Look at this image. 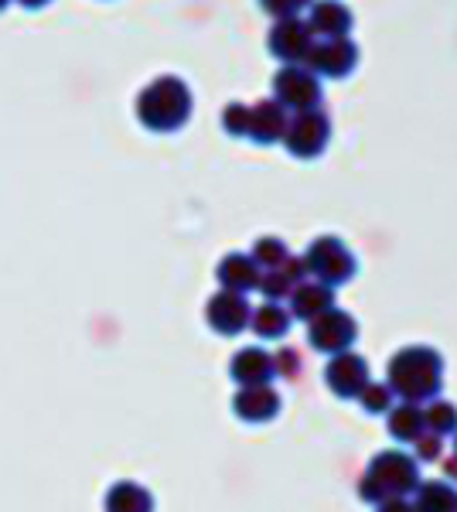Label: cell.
I'll return each instance as SVG.
<instances>
[{
  "mask_svg": "<svg viewBox=\"0 0 457 512\" xmlns=\"http://www.w3.org/2000/svg\"><path fill=\"white\" fill-rule=\"evenodd\" d=\"M454 454H457V434H454Z\"/></svg>",
  "mask_w": 457,
  "mask_h": 512,
  "instance_id": "32",
  "label": "cell"
},
{
  "mask_svg": "<svg viewBox=\"0 0 457 512\" xmlns=\"http://www.w3.org/2000/svg\"><path fill=\"white\" fill-rule=\"evenodd\" d=\"M331 140V120L324 117L321 110H307V113H297L294 120L287 123L284 130V144L294 158L301 161H311V158H321L324 147Z\"/></svg>",
  "mask_w": 457,
  "mask_h": 512,
  "instance_id": "8",
  "label": "cell"
},
{
  "mask_svg": "<svg viewBox=\"0 0 457 512\" xmlns=\"http://www.w3.org/2000/svg\"><path fill=\"white\" fill-rule=\"evenodd\" d=\"M140 120L151 130H178L191 117V93L181 79H157L137 106Z\"/></svg>",
  "mask_w": 457,
  "mask_h": 512,
  "instance_id": "3",
  "label": "cell"
},
{
  "mask_svg": "<svg viewBox=\"0 0 457 512\" xmlns=\"http://www.w3.org/2000/svg\"><path fill=\"white\" fill-rule=\"evenodd\" d=\"M352 11L342 4V0H318L311 4V18H307V28H311L314 38H348L352 31Z\"/></svg>",
  "mask_w": 457,
  "mask_h": 512,
  "instance_id": "13",
  "label": "cell"
},
{
  "mask_svg": "<svg viewBox=\"0 0 457 512\" xmlns=\"http://www.w3.org/2000/svg\"><path fill=\"white\" fill-rule=\"evenodd\" d=\"M273 376H277L273 355L263 349H243L232 359V379L243 386H267Z\"/></svg>",
  "mask_w": 457,
  "mask_h": 512,
  "instance_id": "16",
  "label": "cell"
},
{
  "mask_svg": "<svg viewBox=\"0 0 457 512\" xmlns=\"http://www.w3.org/2000/svg\"><path fill=\"white\" fill-rule=\"evenodd\" d=\"M249 304L243 294H229L222 291L219 297H212L209 304V321L219 335H239L243 328H249Z\"/></svg>",
  "mask_w": 457,
  "mask_h": 512,
  "instance_id": "12",
  "label": "cell"
},
{
  "mask_svg": "<svg viewBox=\"0 0 457 512\" xmlns=\"http://www.w3.org/2000/svg\"><path fill=\"white\" fill-rule=\"evenodd\" d=\"M393 390H389L386 383H369L365 390L359 393V403L362 410H369V414H389L393 410Z\"/></svg>",
  "mask_w": 457,
  "mask_h": 512,
  "instance_id": "25",
  "label": "cell"
},
{
  "mask_svg": "<svg viewBox=\"0 0 457 512\" xmlns=\"http://www.w3.org/2000/svg\"><path fill=\"white\" fill-rule=\"evenodd\" d=\"M249 325L260 338H284L290 332V311H284L280 304H263L249 315Z\"/></svg>",
  "mask_w": 457,
  "mask_h": 512,
  "instance_id": "20",
  "label": "cell"
},
{
  "mask_svg": "<svg viewBox=\"0 0 457 512\" xmlns=\"http://www.w3.org/2000/svg\"><path fill=\"white\" fill-rule=\"evenodd\" d=\"M294 287H297V280L290 277L284 267L267 270V274L260 277V291H263V297H267L270 304H280L284 297H290V294H294Z\"/></svg>",
  "mask_w": 457,
  "mask_h": 512,
  "instance_id": "23",
  "label": "cell"
},
{
  "mask_svg": "<svg viewBox=\"0 0 457 512\" xmlns=\"http://www.w3.org/2000/svg\"><path fill=\"white\" fill-rule=\"evenodd\" d=\"M355 338H359V325L342 308H328L324 315L307 321V342H311V349H318L324 355L348 352L355 345Z\"/></svg>",
  "mask_w": 457,
  "mask_h": 512,
  "instance_id": "5",
  "label": "cell"
},
{
  "mask_svg": "<svg viewBox=\"0 0 457 512\" xmlns=\"http://www.w3.org/2000/svg\"><path fill=\"white\" fill-rule=\"evenodd\" d=\"M270 45V55L287 65H304L307 52H311L314 45V35L311 28H307V21L301 18H287V21H277L267 38Z\"/></svg>",
  "mask_w": 457,
  "mask_h": 512,
  "instance_id": "10",
  "label": "cell"
},
{
  "mask_svg": "<svg viewBox=\"0 0 457 512\" xmlns=\"http://www.w3.org/2000/svg\"><path fill=\"white\" fill-rule=\"evenodd\" d=\"M413 458L417 461H437L440 458V451H444V437H437V434H430V431H423L417 441H413Z\"/></svg>",
  "mask_w": 457,
  "mask_h": 512,
  "instance_id": "28",
  "label": "cell"
},
{
  "mask_svg": "<svg viewBox=\"0 0 457 512\" xmlns=\"http://www.w3.org/2000/svg\"><path fill=\"white\" fill-rule=\"evenodd\" d=\"M273 99H277L284 110H318L321 106V79L314 72H307L304 65H284V69L273 76Z\"/></svg>",
  "mask_w": 457,
  "mask_h": 512,
  "instance_id": "6",
  "label": "cell"
},
{
  "mask_svg": "<svg viewBox=\"0 0 457 512\" xmlns=\"http://www.w3.org/2000/svg\"><path fill=\"white\" fill-rule=\"evenodd\" d=\"M273 369H277V376H284V379H297L301 376V355L294 349H284L277 359H273Z\"/></svg>",
  "mask_w": 457,
  "mask_h": 512,
  "instance_id": "29",
  "label": "cell"
},
{
  "mask_svg": "<svg viewBox=\"0 0 457 512\" xmlns=\"http://www.w3.org/2000/svg\"><path fill=\"white\" fill-rule=\"evenodd\" d=\"M359 65V45L352 38H321L311 45L304 69L324 79H348Z\"/></svg>",
  "mask_w": 457,
  "mask_h": 512,
  "instance_id": "7",
  "label": "cell"
},
{
  "mask_svg": "<svg viewBox=\"0 0 457 512\" xmlns=\"http://www.w3.org/2000/svg\"><path fill=\"white\" fill-rule=\"evenodd\" d=\"M260 267L253 263V256H243V253H232L222 260L219 267V284L226 287L229 294H246L253 287H260Z\"/></svg>",
  "mask_w": 457,
  "mask_h": 512,
  "instance_id": "17",
  "label": "cell"
},
{
  "mask_svg": "<svg viewBox=\"0 0 457 512\" xmlns=\"http://www.w3.org/2000/svg\"><path fill=\"white\" fill-rule=\"evenodd\" d=\"M328 308H335V287H324L318 280H301L290 294V311L304 321L324 315Z\"/></svg>",
  "mask_w": 457,
  "mask_h": 512,
  "instance_id": "15",
  "label": "cell"
},
{
  "mask_svg": "<svg viewBox=\"0 0 457 512\" xmlns=\"http://www.w3.org/2000/svg\"><path fill=\"white\" fill-rule=\"evenodd\" d=\"M376 512H413V506L406 499H386V502H379Z\"/></svg>",
  "mask_w": 457,
  "mask_h": 512,
  "instance_id": "30",
  "label": "cell"
},
{
  "mask_svg": "<svg viewBox=\"0 0 457 512\" xmlns=\"http://www.w3.org/2000/svg\"><path fill=\"white\" fill-rule=\"evenodd\" d=\"M413 512H457V489L440 478H427L413 492Z\"/></svg>",
  "mask_w": 457,
  "mask_h": 512,
  "instance_id": "18",
  "label": "cell"
},
{
  "mask_svg": "<svg viewBox=\"0 0 457 512\" xmlns=\"http://www.w3.org/2000/svg\"><path fill=\"white\" fill-rule=\"evenodd\" d=\"M287 110L277 103V99H260L256 106H249V123H246V137L256 140V144L270 147L277 140H284L287 130Z\"/></svg>",
  "mask_w": 457,
  "mask_h": 512,
  "instance_id": "11",
  "label": "cell"
},
{
  "mask_svg": "<svg viewBox=\"0 0 457 512\" xmlns=\"http://www.w3.org/2000/svg\"><path fill=\"white\" fill-rule=\"evenodd\" d=\"M304 274L314 277L324 287H342L355 277L359 263H355L352 250L338 236H318L301 256Z\"/></svg>",
  "mask_w": 457,
  "mask_h": 512,
  "instance_id": "4",
  "label": "cell"
},
{
  "mask_svg": "<svg viewBox=\"0 0 457 512\" xmlns=\"http://www.w3.org/2000/svg\"><path fill=\"white\" fill-rule=\"evenodd\" d=\"M287 246H284V239H277V236H263V239H256V246H253V263L260 270H280L287 263Z\"/></svg>",
  "mask_w": 457,
  "mask_h": 512,
  "instance_id": "22",
  "label": "cell"
},
{
  "mask_svg": "<svg viewBox=\"0 0 457 512\" xmlns=\"http://www.w3.org/2000/svg\"><path fill=\"white\" fill-rule=\"evenodd\" d=\"M222 123H226V134H232V137H246L249 106H243V103H229V106H226V113H222Z\"/></svg>",
  "mask_w": 457,
  "mask_h": 512,
  "instance_id": "27",
  "label": "cell"
},
{
  "mask_svg": "<svg viewBox=\"0 0 457 512\" xmlns=\"http://www.w3.org/2000/svg\"><path fill=\"white\" fill-rule=\"evenodd\" d=\"M386 417H389V434L403 444H413L427 431V424H423V407H417V403H400V407H393Z\"/></svg>",
  "mask_w": 457,
  "mask_h": 512,
  "instance_id": "19",
  "label": "cell"
},
{
  "mask_svg": "<svg viewBox=\"0 0 457 512\" xmlns=\"http://www.w3.org/2000/svg\"><path fill=\"white\" fill-rule=\"evenodd\" d=\"M420 485V461L406 451H379L372 458L369 472L362 475L359 495L365 502H386V499H406Z\"/></svg>",
  "mask_w": 457,
  "mask_h": 512,
  "instance_id": "2",
  "label": "cell"
},
{
  "mask_svg": "<svg viewBox=\"0 0 457 512\" xmlns=\"http://www.w3.org/2000/svg\"><path fill=\"white\" fill-rule=\"evenodd\" d=\"M444 475H447V485L457 489V454H451V458L444 461Z\"/></svg>",
  "mask_w": 457,
  "mask_h": 512,
  "instance_id": "31",
  "label": "cell"
},
{
  "mask_svg": "<svg viewBox=\"0 0 457 512\" xmlns=\"http://www.w3.org/2000/svg\"><path fill=\"white\" fill-rule=\"evenodd\" d=\"M236 414L249 424H263L280 414V393L273 386H243L236 396Z\"/></svg>",
  "mask_w": 457,
  "mask_h": 512,
  "instance_id": "14",
  "label": "cell"
},
{
  "mask_svg": "<svg viewBox=\"0 0 457 512\" xmlns=\"http://www.w3.org/2000/svg\"><path fill=\"white\" fill-rule=\"evenodd\" d=\"M324 379H328V390L335 396H342V400H359V393L372 383L369 362L355 352L331 355L328 369H324Z\"/></svg>",
  "mask_w": 457,
  "mask_h": 512,
  "instance_id": "9",
  "label": "cell"
},
{
  "mask_svg": "<svg viewBox=\"0 0 457 512\" xmlns=\"http://www.w3.org/2000/svg\"><path fill=\"white\" fill-rule=\"evenodd\" d=\"M386 386L403 403H430L444 386V359L430 345H406L389 359Z\"/></svg>",
  "mask_w": 457,
  "mask_h": 512,
  "instance_id": "1",
  "label": "cell"
},
{
  "mask_svg": "<svg viewBox=\"0 0 457 512\" xmlns=\"http://www.w3.org/2000/svg\"><path fill=\"white\" fill-rule=\"evenodd\" d=\"M110 509L113 512H151V495L137 485H120L110 499Z\"/></svg>",
  "mask_w": 457,
  "mask_h": 512,
  "instance_id": "24",
  "label": "cell"
},
{
  "mask_svg": "<svg viewBox=\"0 0 457 512\" xmlns=\"http://www.w3.org/2000/svg\"><path fill=\"white\" fill-rule=\"evenodd\" d=\"M260 7L267 14H273L277 21H287V18H297L301 11H307L311 0H260Z\"/></svg>",
  "mask_w": 457,
  "mask_h": 512,
  "instance_id": "26",
  "label": "cell"
},
{
  "mask_svg": "<svg viewBox=\"0 0 457 512\" xmlns=\"http://www.w3.org/2000/svg\"><path fill=\"white\" fill-rule=\"evenodd\" d=\"M423 424H427V431L437 437L457 434V407L447 400H430V407L423 410Z\"/></svg>",
  "mask_w": 457,
  "mask_h": 512,
  "instance_id": "21",
  "label": "cell"
}]
</instances>
